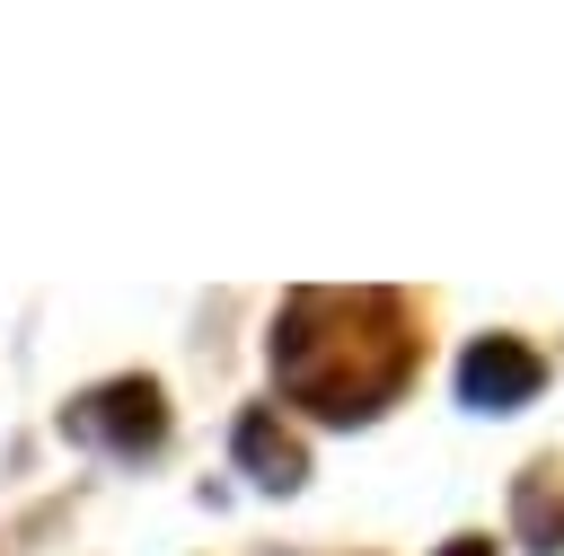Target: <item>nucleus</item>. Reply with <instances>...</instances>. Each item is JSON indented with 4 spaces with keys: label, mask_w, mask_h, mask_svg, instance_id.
<instances>
[{
    "label": "nucleus",
    "mask_w": 564,
    "mask_h": 556,
    "mask_svg": "<svg viewBox=\"0 0 564 556\" xmlns=\"http://www.w3.org/2000/svg\"><path fill=\"white\" fill-rule=\"evenodd\" d=\"M70 432L115 441V450H150V441H159V388H150V379H115V388H97L88 406H70Z\"/></svg>",
    "instance_id": "nucleus-1"
},
{
    "label": "nucleus",
    "mask_w": 564,
    "mask_h": 556,
    "mask_svg": "<svg viewBox=\"0 0 564 556\" xmlns=\"http://www.w3.org/2000/svg\"><path fill=\"white\" fill-rule=\"evenodd\" d=\"M538 353L529 344H511V335H494V344H476L467 362H458V388H467V406H520V397H538Z\"/></svg>",
    "instance_id": "nucleus-2"
},
{
    "label": "nucleus",
    "mask_w": 564,
    "mask_h": 556,
    "mask_svg": "<svg viewBox=\"0 0 564 556\" xmlns=\"http://www.w3.org/2000/svg\"><path fill=\"white\" fill-rule=\"evenodd\" d=\"M238 459L256 468V485H300V450L273 441V415H247L238 424Z\"/></svg>",
    "instance_id": "nucleus-3"
},
{
    "label": "nucleus",
    "mask_w": 564,
    "mask_h": 556,
    "mask_svg": "<svg viewBox=\"0 0 564 556\" xmlns=\"http://www.w3.org/2000/svg\"><path fill=\"white\" fill-rule=\"evenodd\" d=\"M458 556H494V547H485V538H458Z\"/></svg>",
    "instance_id": "nucleus-4"
}]
</instances>
